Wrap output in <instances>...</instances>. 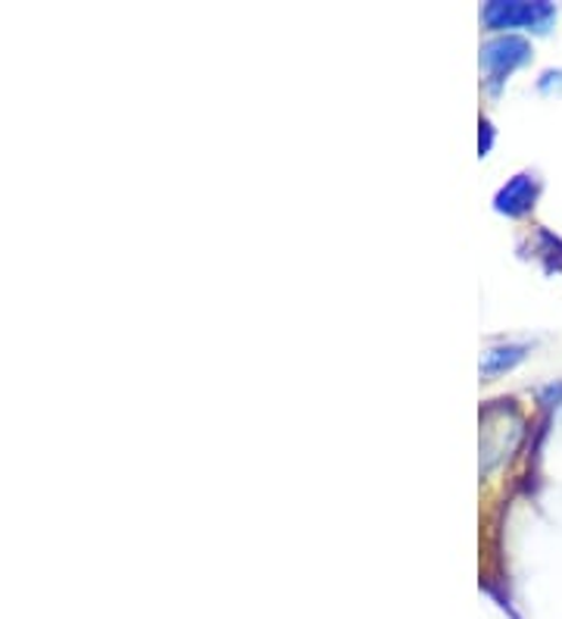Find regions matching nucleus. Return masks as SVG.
Returning a JSON list of instances; mask_svg holds the SVG:
<instances>
[{
  "label": "nucleus",
  "mask_w": 562,
  "mask_h": 619,
  "mask_svg": "<svg viewBox=\"0 0 562 619\" xmlns=\"http://www.w3.org/2000/svg\"><path fill=\"white\" fill-rule=\"evenodd\" d=\"M491 142H493L491 123H481V138H478V144H481V154H488V151H491Z\"/></svg>",
  "instance_id": "nucleus-5"
},
{
  "label": "nucleus",
  "mask_w": 562,
  "mask_h": 619,
  "mask_svg": "<svg viewBox=\"0 0 562 619\" xmlns=\"http://www.w3.org/2000/svg\"><path fill=\"white\" fill-rule=\"evenodd\" d=\"M553 19V7L550 3H488L485 7V22L491 29H538V32H547Z\"/></svg>",
  "instance_id": "nucleus-1"
},
{
  "label": "nucleus",
  "mask_w": 562,
  "mask_h": 619,
  "mask_svg": "<svg viewBox=\"0 0 562 619\" xmlns=\"http://www.w3.org/2000/svg\"><path fill=\"white\" fill-rule=\"evenodd\" d=\"M534 200H538V182L531 176H516L507 185V188H500V195H497V210L507 213V216H522L534 207Z\"/></svg>",
  "instance_id": "nucleus-3"
},
{
  "label": "nucleus",
  "mask_w": 562,
  "mask_h": 619,
  "mask_svg": "<svg viewBox=\"0 0 562 619\" xmlns=\"http://www.w3.org/2000/svg\"><path fill=\"white\" fill-rule=\"evenodd\" d=\"M522 357H525V348H497V351H491V354H485L481 372H485V375H497V372L516 367Z\"/></svg>",
  "instance_id": "nucleus-4"
},
{
  "label": "nucleus",
  "mask_w": 562,
  "mask_h": 619,
  "mask_svg": "<svg viewBox=\"0 0 562 619\" xmlns=\"http://www.w3.org/2000/svg\"><path fill=\"white\" fill-rule=\"evenodd\" d=\"M528 53H531V44H528L525 38L507 35V38H497V41H491V44H485V51H481V63H485V70H488V75H491L493 85H500L516 66L525 63Z\"/></svg>",
  "instance_id": "nucleus-2"
}]
</instances>
